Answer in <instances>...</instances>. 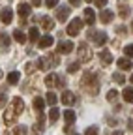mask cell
Wrapping results in <instances>:
<instances>
[{
	"mask_svg": "<svg viewBox=\"0 0 133 135\" xmlns=\"http://www.w3.org/2000/svg\"><path fill=\"white\" fill-rule=\"evenodd\" d=\"M81 88H82V90H86L90 96L97 94V90H99V83H97V77H96L94 73L86 71L85 75H82V79H81Z\"/></svg>",
	"mask_w": 133,
	"mask_h": 135,
	"instance_id": "6da1fadb",
	"label": "cell"
},
{
	"mask_svg": "<svg viewBox=\"0 0 133 135\" xmlns=\"http://www.w3.org/2000/svg\"><path fill=\"white\" fill-rule=\"evenodd\" d=\"M58 62H60V58H58V55L56 53H51V55H47L45 58H38V68L40 70H49V68H55V66H58Z\"/></svg>",
	"mask_w": 133,
	"mask_h": 135,
	"instance_id": "7a4b0ae2",
	"label": "cell"
},
{
	"mask_svg": "<svg viewBox=\"0 0 133 135\" xmlns=\"http://www.w3.org/2000/svg\"><path fill=\"white\" fill-rule=\"evenodd\" d=\"M88 38H90L97 47H103V45L107 43V34L101 32V30H90V32H88Z\"/></svg>",
	"mask_w": 133,
	"mask_h": 135,
	"instance_id": "3957f363",
	"label": "cell"
},
{
	"mask_svg": "<svg viewBox=\"0 0 133 135\" xmlns=\"http://www.w3.org/2000/svg\"><path fill=\"white\" fill-rule=\"evenodd\" d=\"M77 55H79V60H81V62H90V60H92V51H90V47H88L85 41L79 43Z\"/></svg>",
	"mask_w": 133,
	"mask_h": 135,
	"instance_id": "277c9868",
	"label": "cell"
},
{
	"mask_svg": "<svg viewBox=\"0 0 133 135\" xmlns=\"http://www.w3.org/2000/svg\"><path fill=\"white\" fill-rule=\"evenodd\" d=\"M82 25H85V21H82L81 17L73 19V21H71V23L68 25V28H66V32H68V36H79V32H81Z\"/></svg>",
	"mask_w": 133,
	"mask_h": 135,
	"instance_id": "5b68a950",
	"label": "cell"
},
{
	"mask_svg": "<svg viewBox=\"0 0 133 135\" xmlns=\"http://www.w3.org/2000/svg\"><path fill=\"white\" fill-rule=\"evenodd\" d=\"M45 114H43V111L41 113H38V124H34V128H32V133L34 135H41L43 131H45Z\"/></svg>",
	"mask_w": 133,
	"mask_h": 135,
	"instance_id": "8992f818",
	"label": "cell"
},
{
	"mask_svg": "<svg viewBox=\"0 0 133 135\" xmlns=\"http://www.w3.org/2000/svg\"><path fill=\"white\" fill-rule=\"evenodd\" d=\"M15 118H17V113H15L13 105L6 107V113H4V122H6V126H13V124H15Z\"/></svg>",
	"mask_w": 133,
	"mask_h": 135,
	"instance_id": "52a82bcc",
	"label": "cell"
},
{
	"mask_svg": "<svg viewBox=\"0 0 133 135\" xmlns=\"http://www.w3.org/2000/svg\"><path fill=\"white\" fill-rule=\"evenodd\" d=\"M70 13H71V8H70V6H60V8L56 9V19H58L60 23H66V19L70 17Z\"/></svg>",
	"mask_w": 133,
	"mask_h": 135,
	"instance_id": "ba28073f",
	"label": "cell"
},
{
	"mask_svg": "<svg viewBox=\"0 0 133 135\" xmlns=\"http://www.w3.org/2000/svg\"><path fill=\"white\" fill-rule=\"evenodd\" d=\"M60 99H62V103H64V105H73L75 101H77V96H75L73 92H70V90H64Z\"/></svg>",
	"mask_w": 133,
	"mask_h": 135,
	"instance_id": "9c48e42d",
	"label": "cell"
},
{
	"mask_svg": "<svg viewBox=\"0 0 133 135\" xmlns=\"http://www.w3.org/2000/svg\"><path fill=\"white\" fill-rule=\"evenodd\" d=\"M71 51H73V41H70V40L66 41V40H64V41L58 43V53H60V55H70Z\"/></svg>",
	"mask_w": 133,
	"mask_h": 135,
	"instance_id": "30bf717a",
	"label": "cell"
},
{
	"mask_svg": "<svg viewBox=\"0 0 133 135\" xmlns=\"http://www.w3.org/2000/svg\"><path fill=\"white\" fill-rule=\"evenodd\" d=\"M30 11H32V6H30V4H19V6H17V13H19V17H21V21L26 19V17L30 15Z\"/></svg>",
	"mask_w": 133,
	"mask_h": 135,
	"instance_id": "8fae6325",
	"label": "cell"
},
{
	"mask_svg": "<svg viewBox=\"0 0 133 135\" xmlns=\"http://www.w3.org/2000/svg\"><path fill=\"white\" fill-rule=\"evenodd\" d=\"M112 19H114V13H112L111 9H105V8H103L101 13H99V21H101L103 25H109Z\"/></svg>",
	"mask_w": 133,
	"mask_h": 135,
	"instance_id": "7c38bea8",
	"label": "cell"
},
{
	"mask_svg": "<svg viewBox=\"0 0 133 135\" xmlns=\"http://www.w3.org/2000/svg\"><path fill=\"white\" fill-rule=\"evenodd\" d=\"M64 120H66V128H73V122H75V111H71V109L64 111Z\"/></svg>",
	"mask_w": 133,
	"mask_h": 135,
	"instance_id": "4fadbf2b",
	"label": "cell"
},
{
	"mask_svg": "<svg viewBox=\"0 0 133 135\" xmlns=\"http://www.w3.org/2000/svg\"><path fill=\"white\" fill-rule=\"evenodd\" d=\"M11 105H13V109H15V113H17V116L24 111V101L17 96V98H13V101H11Z\"/></svg>",
	"mask_w": 133,
	"mask_h": 135,
	"instance_id": "5bb4252c",
	"label": "cell"
},
{
	"mask_svg": "<svg viewBox=\"0 0 133 135\" xmlns=\"http://www.w3.org/2000/svg\"><path fill=\"white\" fill-rule=\"evenodd\" d=\"M40 21H41V28H43V30H47V32H51V30L55 28V23H53V19H51V17L43 15Z\"/></svg>",
	"mask_w": 133,
	"mask_h": 135,
	"instance_id": "9a60e30c",
	"label": "cell"
},
{
	"mask_svg": "<svg viewBox=\"0 0 133 135\" xmlns=\"http://www.w3.org/2000/svg\"><path fill=\"white\" fill-rule=\"evenodd\" d=\"M99 58H101V64L103 66H111L112 64V53H109V51H101V53H99Z\"/></svg>",
	"mask_w": 133,
	"mask_h": 135,
	"instance_id": "2e32d148",
	"label": "cell"
},
{
	"mask_svg": "<svg viewBox=\"0 0 133 135\" xmlns=\"http://www.w3.org/2000/svg\"><path fill=\"white\" fill-rule=\"evenodd\" d=\"M116 64H118V68H120V70L122 71H129L131 70V68H133V64H131V60L129 58H118V62H116Z\"/></svg>",
	"mask_w": 133,
	"mask_h": 135,
	"instance_id": "e0dca14e",
	"label": "cell"
},
{
	"mask_svg": "<svg viewBox=\"0 0 133 135\" xmlns=\"http://www.w3.org/2000/svg\"><path fill=\"white\" fill-rule=\"evenodd\" d=\"M85 23H88V25L96 23V13L92 8H85Z\"/></svg>",
	"mask_w": 133,
	"mask_h": 135,
	"instance_id": "ac0fdd59",
	"label": "cell"
},
{
	"mask_svg": "<svg viewBox=\"0 0 133 135\" xmlns=\"http://www.w3.org/2000/svg\"><path fill=\"white\" fill-rule=\"evenodd\" d=\"M53 45V36H41L40 41H38V47L40 49H47V47H51Z\"/></svg>",
	"mask_w": 133,
	"mask_h": 135,
	"instance_id": "d6986e66",
	"label": "cell"
},
{
	"mask_svg": "<svg viewBox=\"0 0 133 135\" xmlns=\"http://www.w3.org/2000/svg\"><path fill=\"white\" fill-rule=\"evenodd\" d=\"M0 17H2V23H4V25H9L11 19H13V11H11L9 8H6L2 13H0Z\"/></svg>",
	"mask_w": 133,
	"mask_h": 135,
	"instance_id": "ffe728a7",
	"label": "cell"
},
{
	"mask_svg": "<svg viewBox=\"0 0 133 135\" xmlns=\"http://www.w3.org/2000/svg\"><path fill=\"white\" fill-rule=\"evenodd\" d=\"M56 83H58V75H56V73H49V75L45 77V84H47L49 88L56 86Z\"/></svg>",
	"mask_w": 133,
	"mask_h": 135,
	"instance_id": "44dd1931",
	"label": "cell"
},
{
	"mask_svg": "<svg viewBox=\"0 0 133 135\" xmlns=\"http://www.w3.org/2000/svg\"><path fill=\"white\" fill-rule=\"evenodd\" d=\"M122 98H124L126 103H133V88L131 86H126L124 92H122Z\"/></svg>",
	"mask_w": 133,
	"mask_h": 135,
	"instance_id": "7402d4cb",
	"label": "cell"
},
{
	"mask_svg": "<svg viewBox=\"0 0 133 135\" xmlns=\"http://www.w3.org/2000/svg\"><path fill=\"white\" fill-rule=\"evenodd\" d=\"M13 40L15 41H19V43H26V36H24V34H23V30L21 28H17V30H13Z\"/></svg>",
	"mask_w": 133,
	"mask_h": 135,
	"instance_id": "603a6c76",
	"label": "cell"
},
{
	"mask_svg": "<svg viewBox=\"0 0 133 135\" xmlns=\"http://www.w3.org/2000/svg\"><path fill=\"white\" fill-rule=\"evenodd\" d=\"M118 13H120V17H122V19H127V17L131 15V8H129L127 4H120Z\"/></svg>",
	"mask_w": 133,
	"mask_h": 135,
	"instance_id": "cb8c5ba5",
	"label": "cell"
},
{
	"mask_svg": "<svg viewBox=\"0 0 133 135\" xmlns=\"http://www.w3.org/2000/svg\"><path fill=\"white\" fill-rule=\"evenodd\" d=\"M40 38H41V36H40V30H38L36 26H32V28H30V32H28V40L36 43V41H40Z\"/></svg>",
	"mask_w": 133,
	"mask_h": 135,
	"instance_id": "d4e9b609",
	"label": "cell"
},
{
	"mask_svg": "<svg viewBox=\"0 0 133 135\" xmlns=\"http://www.w3.org/2000/svg\"><path fill=\"white\" fill-rule=\"evenodd\" d=\"M32 105H34V109H36L38 113H41L43 107H45V99L40 98V96H36V98H34V103H32Z\"/></svg>",
	"mask_w": 133,
	"mask_h": 135,
	"instance_id": "484cf974",
	"label": "cell"
},
{
	"mask_svg": "<svg viewBox=\"0 0 133 135\" xmlns=\"http://www.w3.org/2000/svg\"><path fill=\"white\" fill-rule=\"evenodd\" d=\"M19 79H21V73H19V71H11V73L8 75V83H9V84H17Z\"/></svg>",
	"mask_w": 133,
	"mask_h": 135,
	"instance_id": "4316f807",
	"label": "cell"
},
{
	"mask_svg": "<svg viewBox=\"0 0 133 135\" xmlns=\"http://www.w3.org/2000/svg\"><path fill=\"white\" fill-rule=\"evenodd\" d=\"M45 96H47V98H45V99H47V103L55 107V103H56V99H58V98H56V94H55V92L51 90V92H47Z\"/></svg>",
	"mask_w": 133,
	"mask_h": 135,
	"instance_id": "83f0119b",
	"label": "cell"
},
{
	"mask_svg": "<svg viewBox=\"0 0 133 135\" xmlns=\"http://www.w3.org/2000/svg\"><path fill=\"white\" fill-rule=\"evenodd\" d=\"M58 116H60L58 109H56V107H51V113H49V120H51V122H56V120H58Z\"/></svg>",
	"mask_w": 133,
	"mask_h": 135,
	"instance_id": "f1b7e54d",
	"label": "cell"
},
{
	"mask_svg": "<svg viewBox=\"0 0 133 135\" xmlns=\"http://www.w3.org/2000/svg\"><path fill=\"white\" fill-rule=\"evenodd\" d=\"M112 79H114V83H118V84H126V77L122 73H114Z\"/></svg>",
	"mask_w": 133,
	"mask_h": 135,
	"instance_id": "f546056e",
	"label": "cell"
},
{
	"mask_svg": "<svg viewBox=\"0 0 133 135\" xmlns=\"http://www.w3.org/2000/svg\"><path fill=\"white\" fill-rule=\"evenodd\" d=\"M116 98H118V92H116V90H109L107 92V99L109 101H116Z\"/></svg>",
	"mask_w": 133,
	"mask_h": 135,
	"instance_id": "4dcf8cb0",
	"label": "cell"
},
{
	"mask_svg": "<svg viewBox=\"0 0 133 135\" xmlns=\"http://www.w3.org/2000/svg\"><path fill=\"white\" fill-rule=\"evenodd\" d=\"M85 135H99V131H97V128H96V126H90V128H86Z\"/></svg>",
	"mask_w": 133,
	"mask_h": 135,
	"instance_id": "1f68e13d",
	"label": "cell"
},
{
	"mask_svg": "<svg viewBox=\"0 0 133 135\" xmlns=\"http://www.w3.org/2000/svg\"><path fill=\"white\" fill-rule=\"evenodd\" d=\"M77 70H79V62H71V64L68 66V71H70V73H75Z\"/></svg>",
	"mask_w": 133,
	"mask_h": 135,
	"instance_id": "d6a6232c",
	"label": "cell"
},
{
	"mask_svg": "<svg viewBox=\"0 0 133 135\" xmlns=\"http://www.w3.org/2000/svg\"><path fill=\"white\" fill-rule=\"evenodd\" d=\"M124 53H126V56H127V58H133V45H126Z\"/></svg>",
	"mask_w": 133,
	"mask_h": 135,
	"instance_id": "836d02e7",
	"label": "cell"
},
{
	"mask_svg": "<svg viewBox=\"0 0 133 135\" xmlns=\"http://www.w3.org/2000/svg\"><path fill=\"white\" fill-rule=\"evenodd\" d=\"M15 135H26V126H17L15 128Z\"/></svg>",
	"mask_w": 133,
	"mask_h": 135,
	"instance_id": "e575fe53",
	"label": "cell"
},
{
	"mask_svg": "<svg viewBox=\"0 0 133 135\" xmlns=\"http://www.w3.org/2000/svg\"><path fill=\"white\" fill-rule=\"evenodd\" d=\"M0 43H2L4 47H8V45H9V38L6 36V34H0Z\"/></svg>",
	"mask_w": 133,
	"mask_h": 135,
	"instance_id": "d590c367",
	"label": "cell"
},
{
	"mask_svg": "<svg viewBox=\"0 0 133 135\" xmlns=\"http://www.w3.org/2000/svg\"><path fill=\"white\" fill-rule=\"evenodd\" d=\"M45 6L47 8H56L58 6V0H45Z\"/></svg>",
	"mask_w": 133,
	"mask_h": 135,
	"instance_id": "8d00e7d4",
	"label": "cell"
},
{
	"mask_svg": "<svg viewBox=\"0 0 133 135\" xmlns=\"http://www.w3.org/2000/svg\"><path fill=\"white\" fill-rule=\"evenodd\" d=\"M116 34H127V28H124V26H116Z\"/></svg>",
	"mask_w": 133,
	"mask_h": 135,
	"instance_id": "74e56055",
	"label": "cell"
},
{
	"mask_svg": "<svg viewBox=\"0 0 133 135\" xmlns=\"http://www.w3.org/2000/svg\"><path fill=\"white\" fill-rule=\"evenodd\" d=\"M6 107V94H0V109Z\"/></svg>",
	"mask_w": 133,
	"mask_h": 135,
	"instance_id": "f35d334b",
	"label": "cell"
},
{
	"mask_svg": "<svg viewBox=\"0 0 133 135\" xmlns=\"http://www.w3.org/2000/svg\"><path fill=\"white\" fill-rule=\"evenodd\" d=\"M96 2V6L97 8H103V6H107V0H94Z\"/></svg>",
	"mask_w": 133,
	"mask_h": 135,
	"instance_id": "ab89813d",
	"label": "cell"
},
{
	"mask_svg": "<svg viewBox=\"0 0 133 135\" xmlns=\"http://www.w3.org/2000/svg\"><path fill=\"white\" fill-rule=\"evenodd\" d=\"M24 70H26V73H32V71H34V64H32V62H28Z\"/></svg>",
	"mask_w": 133,
	"mask_h": 135,
	"instance_id": "60d3db41",
	"label": "cell"
},
{
	"mask_svg": "<svg viewBox=\"0 0 133 135\" xmlns=\"http://www.w3.org/2000/svg\"><path fill=\"white\" fill-rule=\"evenodd\" d=\"M64 81H66L64 77H58V83H56V86H60V88H64V86H66V83H64Z\"/></svg>",
	"mask_w": 133,
	"mask_h": 135,
	"instance_id": "b9f144b4",
	"label": "cell"
},
{
	"mask_svg": "<svg viewBox=\"0 0 133 135\" xmlns=\"http://www.w3.org/2000/svg\"><path fill=\"white\" fill-rule=\"evenodd\" d=\"M127 129L133 133V118H129V120H127Z\"/></svg>",
	"mask_w": 133,
	"mask_h": 135,
	"instance_id": "7bdbcfd3",
	"label": "cell"
},
{
	"mask_svg": "<svg viewBox=\"0 0 133 135\" xmlns=\"http://www.w3.org/2000/svg\"><path fill=\"white\" fill-rule=\"evenodd\" d=\"M70 4H71V6H79V4H81V0H70Z\"/></svg>",
	"mask_w": 133,
	"mask_h": 135,
	"instance_id": "ee69618b",
	"label": "cell"
},
{
	"mask_svg": "<svg viewBox=\"0 0 133 135\" xmlns=\"http://www.w3.org/2000/svg\"><path fill=\"white\" fill-rule=\"evenodd\" d=\"M41 4V0H32V6H40Z\"/></svg>",
	"mask_w": 133,
	"mask_h": 135,
	"instance_id": "f6af8a7d",
	"label": "cell"
},
{
	"mask_svg": "<svg viewBox=\"0 0 133 135\" xmlns=\"http://www.w3.org/2000/svg\"><path fill=\"white\" fill-rule=\"evenodd\" d=\"M112 135H124V133H122V131H114Z\"/></svg>",
	"mask_w": 133,
	"mask_h": 135,
	"instance_id": "bcb514c9",
	"label": "cell"
},
{
	"mask_svg": "<svg viewBox=\"0 0 133 135\" xmlns=\"http://www.w3.org/2000/svg\"><path fill=\"white\" fill-rule=\"evenodd\" d=\"M4 135H11V133H9V131H6V133H4Z\"/></svg>",
	"mask_w": 133,
	"mask_h": 135,
	"instance_id": "7dc6e473",
	"label": "cell"
},
{
	"mask_svg": "<svg viewBox=\"0 0 133 135\" xmlns=\"http://www.w3.org/2000/svg\"><path fill=\"white\" fill-rule=\"evenodd\" d=\"M129 81H131V83H133V75H131V79H129Z\"/></svg>",
	"mask_w": 133,
	"mask_h": 135,
	"instance_id": "c3c4849f",
	"label": "cell"
},
{
	"mask_svg": "<svg viewBox=\"0 0 133 135\" xmlns=\"http://www.w3.org/2000/svg\"><path fill=\"white\" fill-rule=\"evenodd\" d=\"M86 2H92V0H86Z\"/></svg>",
	"mask_w": 133,
	"mask_h": 135,
	"instance_id": "681fc988",
	"label": "cell"
},
{
	"mask_svg": "<svg viewBox=\"0 0 133 135\" xmlns=\"http://www.w3.org/2000/svg\"><path fill=\"white\" fill-rule=\"evenodd\" d=\"M73 135H79V133H73Z\"/></svg>",
	"mask_w": 133,
	"mask_h": 135,
	"instance_id": "f907efd6",
	"label": "cell"
}]
</instances>
